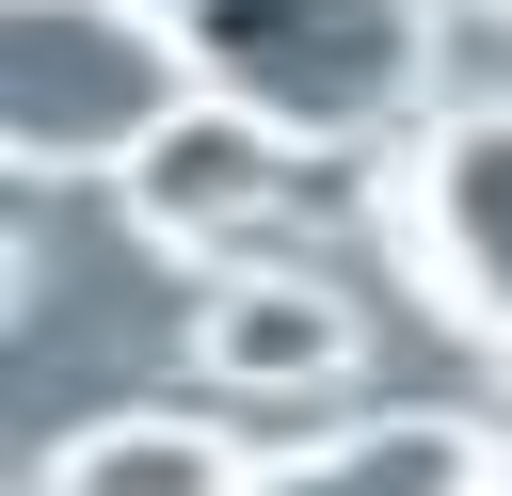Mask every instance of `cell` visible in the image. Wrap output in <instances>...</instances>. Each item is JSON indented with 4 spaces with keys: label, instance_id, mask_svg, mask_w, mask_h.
I'll return each mask as SVG.
<instances>
[{
    "label": "cell",
    "instance_id": "cell-1",
    "mask_svg": "<svg viewBox=\"0 0 512 496\" xmlns=\"http://www.w3.org/2000/svg\"><path fill=\"white\" fill-rule=\"evenodd\" d=\"M208 96L176 0H0V144L32 176H128Z\"/></svg>",
    "mask_w": 512,
    "mask_h": 496
},
{
    "label": "cell",
    "instance_id": "cell-2",
    "mask_svg": "<svg viewBox=\"0 0 512 496\" xmlns=\"http://www.w3.org/2000/svg\"><path fill=\"white\" fill-rule=\"evenodd\" d=\"M208 96H240L288 144H368L432 96L448 64V0H176Z\"/></svg>",
    "mask_w": 512,
    "mask_h": 496
},
{
    "label": "cell",
    "instance_id": "cell-3",
    "mask_svg": "<svg viewBox=\"0 0 512 496\" xmlns=\"http://www.w3.org/2000/svg\"><path fill=\"white\" fill-rule=\"evenodd\" d=\"M400 256H416V288H432L480 352H512V96H480V112H448V128L416 144V176H400Z\"/></svg>",
    "mask_w": 512,
    "mask_h": 496
},
{
    "label": "cell",
    "instance_id": "cell-4",
    "mask_svg": "<svg viewBox=\"0 0 512 496\" xmlns=\"http://www.w3.org/2000/svg\"><path fill=\"white\" fill-rule=\"evenodd\" d=\"M288 160H304L288 128H256L240 96H192V112H176V128L112 176V192H128V224H144L160 256H208V240H240V224L288 192Z\"/></svg>",
    "mask_w": 512,
    "mask_h": 496
},
{
    "label": "cell",
    "instance_id": "cell-5",
    "mask_svg": "<svg viewBox=\"0 0 512 496\" xmlns=\"http://www.w3.org/2000/svg\"><path fill=\"white\" fill-rule=\"evenodd\" d=\"M192 368L256 384V400H320V384H352V304L304 288V272H224L192 304Z\"/></svg>",
    "mask_w": 512,
    "mask_h": 496
},
{
    "label": "cell",
    "instance_id": "cell-6",
    "mask_svg": "<svg viewBox=\"0 0 512 496\" xmlns=\"http://www.w3.org/2000/svg\"><path fill=\"white\" fill-rule=\"evenodd\" d=\"M496 480H512V464H496L464 416H352V432L256 464L240 496H496Z\"/></svg>",
    "mask_w": 512,
    "mask_h": 496
},
{
    "label": "cell",
    "instance_id": "cell-7",
    "mask_svg": "<svg viewBox=\"0 0 512 496\" xmlns=\"http://www.w3.org/2000/svg\"><path fill=\"white\" fill-rule=\"evenodd\" d=\"M256 464L208 432V416H96V432H64V464H48V496H240Z\"/></svg>",
    "mask_w": 512,
    "mask_h": 496
},
{
    "label": "cell",
    "instance_id": "cell-8",
    "mask_svg": "<svg viewBox=\"0 0 512 496\" xmlns=\"http://www.w3.org/2000/svg\"><path fill=\"white\" fill-rule=\"evenodd\" d=\"M496 496H512V480H496Z\"/></svg>",
    "mask_w": 512,
    "mask_h": 496
}]
</instances>
